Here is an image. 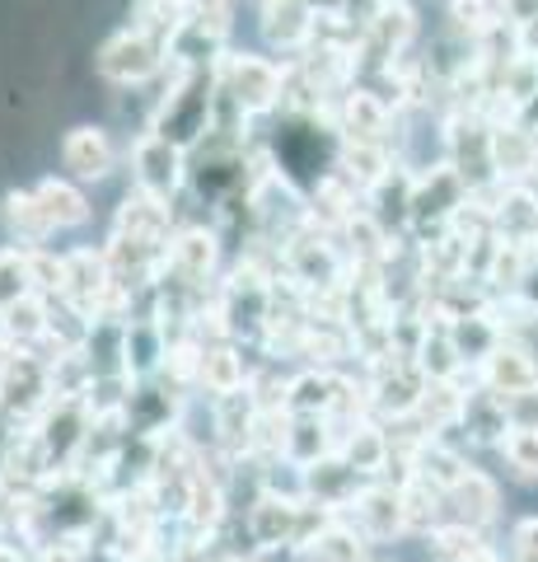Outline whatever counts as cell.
<instances>
[{
  "label": "cell",
  "mask_w": 538,
  "mask_h": 562,
  "mask_svg": "<svg viewBox=\"0 0 538 562\" xmlns=\"http://www.w3.org/2000/svg\"><path fill=\"white\" fill-rule=\"evenodd\" d=\"M220 90L239 103V113L249 122H263L272 113H286V80H290V61H276L267 52L253 47H230L225 61L216 66Z\"/></svg>",
  "instance_id": "1"
},
{
  "label": "cell",
  "mask_w": 538,
  "mask_h": 562,
  "mask_svg": "<svg viewBox=\"0 0 538 562\" xmlns=\"http://www.w3.org/2000/svg\"><path fill=\"white\" fill-rule=\"evenodd\" d=\"M164 70H169V43H160L154 33H141L131 24L108 33L94 52V76L108 80L113 90H127V94L160 85Z\"/></svg>",
  "instance_id": "2"
},
{
  "label": "cell",
  "mask_w": 538,
  "mask_h": 562,
  "mask_svg": "<svg viewBox=\"0 0 538 562\" xmlns=\"http://www.w3.org/2000/svg\"><path fill=\"white\" fill-rule=\"evenodd\" d=\"M164 277L183 281L193 291H216L225 277V235L216 221H179L164 254Z\"/></svg>",
  "instance_id": "3"
},
{
  "label": "cell",
  "mask_w": 538,
  "mask_h": 562,
  "mask_svg": "<svg viewBox=\"0 0 538 562\" xmlns=\"http://www.w3.org/2000/svg\"><path fill=\"white\" fill-rule=\"evenodd\" d=\"M127 173L136 192L173 206L187 192V150H179L160 132H136L127 140Z\"/></svg>",
  "instance_id": "4"
},
{
  "label": "cell",
  "mask_w": 538,
  "mask_h": 562,
  "mask_svg": "<svg viewBox=\"0 0 538 562\" xmlns=\"http://www.w3.org/2000/svg\"><path fill=\"white\" fill-rule=\"evenodd\" d=\"M342 520L352 525V530L366 539L375 553H385V549H393V543H403V539H408L403 492H398V483H389V479L360 483L356 497L342 506Z\"/></svg>",
  "instance_id": "5"
},
{
  "label": "cell",
  "mask_w": 538,
  "mask_h": 562,
  "mask_svg": "<svg viewBox=\"0 0 538 562\" xmlns=\"http://www.w3.org/2000/svg\"><path fill=\"white\" fill-rule=\"evenodd\" d=\"M57 155H61V173L76 179L80 188L108 183L127 160L123 140L113 136V127H103V122H76V127H66Z\"/></svg>",
  "instance_id": "6"
},
{
  "label": "cell",
  "mask_w": 538,
  "mask_h": 562,
  "mask_svg": "<svg viewBox=\"0 0 538 562\" xmlns=\"http://www.w3.org/2000/svg\"><path fill=\"white\" fill-rule=\"evenodd\" d=\"M90 427H94V413L84 398H51L47 413L33 422V436L47 454L51 473H71L84 454V441H90Z\"/></svg>",
  "instance_id": "7"
},
{
  "label": "cell",
  "mask_w": 538,
  "mask_h": 562,
  "mask_svg": "<svg viewBox=\"0 0 538 562\" xmlns=\"http://www.w3.org/2000/svg\"><path fill=\"white\" fill-rule=\"evenodd\" d=\"M445 512H449V520H455V525L496 535V525L506 520V487H501V479L492 469L468 464L463 479L445 492Z\"/></svg>",
  "instance_id": "8"
},
{
  "label": "cell",
  "mask_w": 538,
  "mask_h": 562,
  "mask_svg": "<svg viewBox=\"0 0 538 562\" xmlns=\"http://www.w3.org/2000/svg\"><path fill=\"white\" fill-rule=\"evenodd\" d=\"M173 231H179V211L160 198H146V192L127 188L123 202L113 211V239H131V244H150V249H169Z\"/></svg>",
  "instance_id": "9"
},
{
  "label": "cell",
  "mask_w": 538,
  "mask_h": 562,
  "mask_svg": "<svg viewBox=\"0 0 538 562\" xmlns=\"http://www.w3.org/2000/svg\"><path fill=\"white\" fill-rule=\"evenodd\" d=\"M257 33H263V43L276 52V57L300 61L309 52V43H314L319 20L305 10V0H272L267 10H257Z\"/></svg>",
  "instance_id": "10"
},
{
  "label": "cell",
  "mask_w": 538,
  "mask_h": 562,
  "mask_svg": "<svg viewBox=\"0 0 538 562\" xmlns=\"http://www.w3.org/2000/svg\"><path fill=\"white\" fill-rule=\"evenodd\" d=\"M478 384L496 398H515V394L538 390V351L515 338H501V347L478 366Z\"/></svg>",
  "instance_id": "11"
},
{
  "label": "cell",
  "mask_w": 538,
  "mask_h": 562,
  "mask_svg": "<svg viewBox=\"0 0 538 562\" xmlns=\"http://www.w3.org/2000/svg\"><path fill=\"white\" fill-rule=\"evenodd\" d=\"M337 460L346 469H356L360 479H389V460H393V441H389V427L375 417H360L352 427L337 431Z\"/></svg>",
  "instance_id": "12"
},
{
  "label": "cell",
  "mask_w": 538,
  "mask_h": 562,
  "mask_svg": "<svg viewBox=\"0 0 538 562\" xmlns=\"http://www.w3.org/2000/svg\"><path fill=\"white\" fill-rule=\"evenodd\" d=\"M33 192H38V206L51 225V235H71V231H84V225L94 221L90 192H84L76 179H66V173H47V179L33 183Z\"/></svg>",
  "instance_id": "13"
},
{
  "label": "cell",
  "mask_w": 538,
  "mask_h": 562,
  "mask_svg": "<svg viewBox=\"0 0 538 562\" xmlns=\"http://www.w3.org/2000/svg\"><path fill=\"white\" fill-rule=\"evenodd\" d=\"M328 454H337V427H333V417H319V413H290L282 460L300 464V469H314L319 460H328Z\"/></svg>",
  "instance_id": "14"
},
{
  "label": "cell",
  "mask_w": 538,
  "mask_h": 562,
  "mask_svg": "<svg viewBox=\"0 0 538 562\" xmlns=\"http://www.w3.org/2000/svg\"><path fill=\"white\" fill-rule=\"evenodd\" d=\"M0 225H5L10 244H20V249H47V239H51V225L33 188H10L0 198Z\"/></svg>",
  "instance_id": "15"
},
{
  "label": "cell",
  "mask_w": 538,
  "mask_h": 562,
  "mask_svg": "<svg viewBox=\"0 0 538 562\" xmlns=\"http://www.w3.org/2000/svg\"><path fill=\"white\" fill-rule=\"evenodd\" d=\"M47 328H51V301L47 295H24L10 310H0V338H5L14 351H38L47 347Z\"/></svg>",
  "instance_id": "16"
},
{
  "label": "cell",
  "mask_w": 538,
  "mask_h": 562,
  "mask_svg": "<svg viewBox=\"0 0 538 562\" xmlns=\"http://www.w3.org/2000/svg\"><path fill=\"white\" fill-rule=\"evenodd\" d=\"M398 492H403V516H408V539H426L436 525L449 520L445 512V492L431 487L426 479H416V473H408L403 483H398Z\"/></svg>",
  "instance_id": "17"
},
{
  "label": "cell",
  "mask_w": 538,
  "mask_h": 562,
  "mask_svg": "<svg viewBox=\"0 0 538 562\" xmlns=\"http://www.w3.org/2000/svg\"><path fill=\"white\" fill-rule=\"evenodd\" d=\"M360 473L356 469H346L337 454H328V460H319L314 469H305V487H309V502H319V506H333V512H342L346 502L360 492Z\"/></svg>",
  "instance_id": "18"
},
{
  "label": "cell",
  "mask_w": 538,
  "mask_h": 562,
  "mask_svg": "<svg viewBox=\"0 0 538 562\" xmlns=\"http://www.w3.org/2000/svg\"><path fill=\"white\" fill-rule=\"evenodd\" d=\"M492 454L515 487H538V427H511Z\"/></svg>",
  "instance_id": "19"
},
{
  "label": "cell",
  "mask_w": 538,
  "mask_h": 562,
  "mask_svg": "<svg viewBox=\"0 0 538 562\" xmlns=\"http://www.w3.org/2000/svg\"><path fill=\"white\" fill-rule=\"evenodd\" d=\"M305 553H309V562H375V558H379L370 543L342 520V512H337V520L328 525V530H323L314 543H309Z\"/></svg>",
  "instance_id": "20"
},
{
  "label": "cell",
  "mask_w": 538,
  "mask_h": 562,
  "mask_svg": "<svg viewBox=\"0 0 538 562\" xmlns=\"http://www.w3.org/2000/svg\"><path fill=\"white\" fill-rule=\"evenodd\" d=\"M33 295V268H28V249L5 244L0 249V310H10L14 301Z\"/></svg>",
  "instance_id": "21"
},
{
  "label": "cell",
  "mask_w": 538,
  "mask_h": 562,
  "mask_svg": "<svg viewBox=\"0 0 538 562\" xmlns=\"http://www.w3.org/2000/svg\"><path fill=\"white\" fill-rule=\"evenodd\" d=\"M501 558L506 562H538V512L511 516L506 539H501Z\"/></svg>",
  "instance_id": "22"
},
{
  "label": "cell",
  "mask_w": 538,
  "mask_h": 562,
  "mask_svg": "<svg viewBox=\"0 0 538 562\" xmlns=\"http://www.w3.org/2000/svg\"><path fill=\"white\" fill-rule=\"evenodd\" d=\"M90 543L84 535H51L33 549V562H90Z\"/></svg>",
  "instance_id": "23"
},
{
  "label": "cell",
  "mask_w": 538,
  "mask_h": 562,
  "mask_svg": "<svg viewBox=\"0 0 538 562\" xmlns=\"http://www.w3.org/2000/svg\"><path fill=\"white\" fill-rule=\"evenodd\" d=\"M305 10L314 14L319 24H328V20H346V14H352V0H305Z\"/></svg>",
  "instance_id": "24"
},
{
  "label": "cell",
  "mask_w": 538,
  "mask_h": 562,
  "mask_svg": "<svg viewBox=\"0 0 538 562\" xmlns=\"http://www.w3.org/2000/svg\"><path fill=\"white\" fill-rule=\"evenodd\" d=\"M90 562H131L123 549H117V543H103V539H94L90 543Z\"/></svg>",
  "instance_id": "25"
},
{
  "label": "cell",
  "mask_w": 538,
  "mask_h": 562,
  "mask_svg": "<svg viewBox=\"0 0 538 562\" xmlns=\"http://www.w3.org/2000/svg\"><path fill=\"white\" fill-rule=\"evenodd\" d=\"M0 562H33V553L20 549V543H0Z\"/></svg>",
  "instance_id": "26"
},
{
  "label": "cell",
  "mask_w": 538,
  "mask_h": 562,
  "mask_svg": "<svg viewBox=\"0 0 538 562\" xmlns=\"http://www.w3.org/2000/svg\"><path fill=\"white\" fill-rule=\"evenodd\" d=\"M164 5H173L179 14H197V10H202V0H164Z\"/></svg>",
  "instance_id": "27"
},
{
  "label": "cell",
  "mask_w": 538,
  "mask_h": 562,
  "mask_svg": "<svg viewBox=\"0 0 538 562\" xmlns=\"http://www.w3.org/2000/svg\"><path fill=\"white\" fill-rule=\"evenodd\" d=\"M131 562H179V558H169V553H141V558H131Z\"/></svg>",
  "instance_id": "28"
},
{
  "label": "cell",
  "mask_w": 538,
  "mask_h": 562,
  "mask_svg": "<svg viewBox=\"0 0 538 562\" xmlns=\"http://www.w3.org/2000/svg\"><path fill=\"white\" fill-rule=\"evenodd\" d=\"M249 5H253V10H267V5H272V0H249Z\"/></svg>",
  "instance_id": "29"
},
{
  "label": "cell",
  "mask_w": 538,
  "mask_h": 562,
  "mask_svg": "<svg viewBox=\"0 0 538 562\" xmlns=\"http://www.w3.org/2000/svg\"><path fill=\"white\" fill-rule=\"evenodd\" d=\"M375 562H398V558H385V553H379V558H375Z\"/></svg>",
  "instance_id": "30"
},
{
  "label": "cell",
  "mask_w": 538,
  "mask_h": 562,
  "mask_svg": "<svg viewBox=\"0 0 538 562\" xmlns=\"http://www.w3.org/2000/svg\"><path fill=\"white\" fill-rule=\"evenodd\" d=\"M534 249H538V244H534Z\"/></svg>",
  "instance_id": "31"
}]
</instances>
